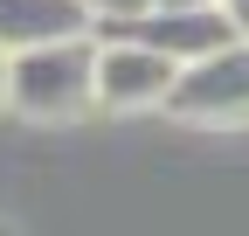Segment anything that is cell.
Masks as SVG:
<instances>
[{
    "instance_id": "obj_3",
    "label": "cell",
    "mask_w": 249,
    "mask_h": 236,
    "mask_svg": "<svg viewBox=\"0 0 249 236\" xmlns=\"http://www.w3.org/2000/svg\"><path fill=\"white\" fill-rule=\"evenodd\" d=\"M173 91V63L160 49L145 42H97V63H90V98H97V111H160Z\"/></svg>"
},
{
    "instance_id": "obj_2",
    "label": "cell",
    "mask_w": 249,
    "mask_h": 236,
    "mask_svg": "<svg viewBox=\"0 0 249 236\" xmlns=\"http://www.w3.org/2000/svg\"><path fill=\"white\" fill-rule=\"evenodd\" d=\"M160 111L180 118V125H201V132L249 125V42H229V49L201 56V63H180Z\"/></svg>"
},
{
    "instance_id": "obj_8",
    "label": "cell",
    "mask_w": 249,
    "mask_h": 236,
    "mask_svg": "<svg viewBox=\"0 0 249 236\" xmlns=\"http://www.w3.org/2000/svg\"><path fill=\"white\" fill-rule=\"evenodd\" d=\"M0 104H7V49H0Z\"/></svg>"
},
{
    "instance_id": "obj_4",
    "label": "cell",
    "mask_w": 249,
    "mask_h": 236,
    "mask_svg": "<svg viewBox=\"0 0 249 236\" xmlns=\"http://www.w3.org/2000/svg\"><path fill=\"white\" fill-rule=\"evenodd\" d=\"M90 35L83 0H0V49H42V42H70Z\"/></svg>"
},
{
    "instance_id": "obj_1",
    "label": "cell",
    "mask_w": 249,
    "mask_h": 236,
    "mask_svg": "<svg viewBox=\"0 0 249 236\" xmlns=\"http://www.w3.org/2000/svg\"><path fill=\"white\" fill-rule=\"evenodd\" d=\"M90 63H97V42L90 35L14 49L7 56V111L35 118V125H70V118L97 111V98H90Z\"/></svg>"
},
{
    "instance_id": "obj_5",
    "label": "cell",
    "mask_w": 249,
    "mask_h": 236,
    "mask_svg": "<svg viewBox=\"0 0 249 236\" xmlns=\"http://www.w3.org/2000/svg\"><path fill=\"white\" fill-rule=\"evenodd\" d=\"M152 7V0H83V14H90V28H97V21H139Z\"/></svg>"
},
{
    "instance_id": "obj_9",
    "label": "cell",
    "mask_w": 249,
    "mask_h": 236,
    "mask_svg": "<svg viewBox=\"0 0 249 236\" xmlns=\"http://www.w3.org/2000/svg\"><path fill=\"white\" fill-rule=\"evenodd\" d=\"M0 236H14V229H7V222H0Z\"/></svg>"
},
{
    "instance_id": "obj_7",
    "label": "cell",
    "mask_w": 249,
    "mask_h": 236,
    "mask_svg": "<svg viewBox=\"0 0 249 236\" xmlns=\"http://www.w3.org/2000/svg\"><path fill=\"white\" fill-rule=\"evenodd\" d=\"M152 7H214V0H152Z\"/></svg>"
},
{
    "instance_id": "obj_6",
    "label": "cell",
    "mask_w": 249,
    "mask_h": 236,
    "mask_svg": "<svg viewBox=\"0 0 249 236\" xmlns=\"http://www.w3.org/2000/svg\"><path fill=\"white\" fill-rule=\"evenodd\" d=\"M214 7L229 14V28H235V42H249V0H214Z\"/></svg>"
}]
</instances>
